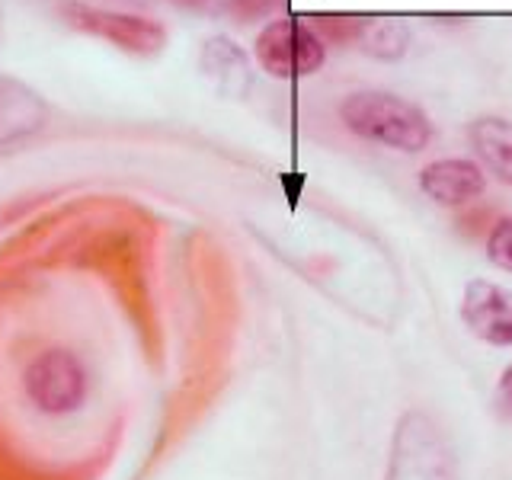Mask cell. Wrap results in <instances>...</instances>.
<instances>
[{
	"label": "cell",
	"instance_id": "cell-1",
	"mask_svg": "<svg viewBox=\"0 0 512 480\" xmlns=\"http://www.w3.org/2000/svg\"><path fill=\"white\" fill-rule=\"evenodd\" d=\"M340 119L352 135L384 144L391 151L416 154L432 141L426 112L388 90H356L340 103Z\"/></svg>",
	"mask_w": 512,
	"mask_h": 480
},
{
	"label": "cell",
	"instance_id": "cell-2",
	"mask_svg": "<svg viewBox=\"0 0 512 480\" xmlns=\"http://www.w3.org/2000/svg\"><path fill=\"white\" fill-rule=\"evenodd\" d=\"M384 480H458L455 448L429 413L407 410L400 416Z\"/></svg>",
	"mask_w": 512,
	"mask_h": 480
},
{
	"label": "cell",
	"instance_id": "cell-3",
	"mask_svg": "<svg viewBox=\"0 0 512 480\" xmlns=\"http://www.w3.org/2000/svg\"><path fill=\"white\" fill-rule=\"evenodd\" d=\"M256 61L269 77L298 80L320 71L327 58V45L301 20H272L256 36Z\"/></svg>",
	"mask_w": 512,
	"mask_h": 480
},
{
	"label": "cell",
	"instance_id": "cell-4",
	"mask_svg": "<svg viewBox=\"0 0 512 480\" xmlns=\"http://www.w3.org/2000/svg\"><path fill=\"white\" fill-rule=\"evenodd\" d=\"M26 394L45 413H71L87 394L84 365L71 352L48 349L26 368Z\"/></svg>",
	"mask_w": 512,
	"mask_h": 480
},
{
	"label": "cell",
	"instance_id": "cell-5",
	"mask_svg": "<svg viewBox=\"0 0 512 480\" xmlns=\"http://www.w3.org/2000/svg\"><path fill=\"white\" fill-rule=\"evenodd\" d=\"M71 26L90 32L96 39H106L128 55H157L167 45V29L148 20V16L135 13H116V10H100V7H68Z\"/></svg>",
	"mask_w": 512,
	"mask_h": 480
},
{
	"label": "cell",
	"instance_id": "cell-6",
	"mask_svg": "<svg viewBox=\"0 0 512 480\" xmlns=\"http://www.w3.org/2000/svg\"><path fill=\"white\" fill-rule=\"evenodd\" d=\"M461 317L474 336L493 346H512V292L496 282L474 279L464 285Z\"/></svg>",
	"mask_w": 512,
	"mask_h": 480
},
{
	"label": "cell",
	"instance_id": "cell-7",
	"mask_svg": "<svg viewBox=\"0 0 512 480\" xmlns=\"http://www.w3.org/2000/svg\"><path fill=\"white\" fill-rule=\"evenodd\" d=\"M420 186L432 202H439L445 208H458L484 196L487 176L474 160L445 157V160H432L420 173Z\"/></svg>",
	"mask_w": 512,
	"mask_h": 480
},
{
	"label": "cell",
	"instance_id": "cell-8",
	"mask_svg": "<svg viewBox=\"0 0 512 480\" xmlns=\"http://www.w3.org/2000/svg\"><path fill=\"white\" fill-rule=\"evenodd\" d=\"M48 119V106L29 84L0 74V148L36 135Z\"/></svg>",
	"mask_w": 512,
	"mask_h": 480
},
{
	"label": "cell",
	"instance_id": "cell-9",
	"mask_svg": "<svg viewBox=\"0 0 512 480\" xmlns=\"http://www.w3.org/2000/svg\"><path fill=\"white\" fill-rule=\"evenodd\" d=\"M199 68L212 80V87L224 96H244L250 87V61L244 55V48L234 45L228 36H215L202 45Z\"/></svg>",
	"mask_w": 512,
	"mask_h": 480
},
{
	"label": "cell",
	"instance_id": "cell-10",
	"mask_svg": "<svg viewBox=\"0 0 512 480\" xmlns=\"http://www.w3.org/2000/svg\"><path fill=\"white\" fill-rule=\"evenodd\" d=\"M471 144L477 157L496 173L506 186H512V122L500 116H484L471 122Z\"/></svg>",
	"mask_w": 512,
	"mask_h": 480
},
{
	"label": "cell",
	"instance_id": "cell-11",
	"mask_svg": "<svg viewBox=\"0 0 512 480\" xmlns=\"http://www.w3.org/2000/svg\"><path fill=\"white\" fill-rule=\"evenodd\" d=\"M410 26L397 16H372L365 20L362 16V29H359V39L356 45L368 58H378V61H400L407 55L410 48Z\"/></svg>",
	"mask_w": 512,
	"mask_h": 480
},
{
	"label": "cell",
	"instance_id": "cell-12",
	"mask_svg": "<svg viewBox=\"0 0 512 480\" xmlns=\"http://www.w3.org/2000/svg\"><path fill=\"white\" fill-rule=\"evenodd\" d=\"M320 42H330V45H349L359 39V29H362V16H336V13H327V16H311L308 23Z\"/></svg>",
	"mask_w": 512,
	"mask_h": 480
},
{
	"label": "cell",
	"instance_id": "cell-13",
	"mask_svg": "<svg viewBox=\"0 0 512 480\" xmlns=\"http://www.w3.org/2000/svg\"><path fill=\"white\" fill-rule=\"evenodd\" d=\"M487 256L496 269L512 276V215L493 224V231L487 234Z\"/></svg>",
	"mask_w": 512,
	"mask_h": 480
},
{
	"label": "cell",
	"instance_id": "cell-14",
	"mask_svg": "<svg viewBox=\"0 0 512 480\" xmlns=\"http://www.w3.org/2000/svg\"><path fill=\"white\" fill-rule=\"evenodd\" d=\"M282 0H224V10H228L237 23H256L276 10Z\"/></svg>",
	"mask_w": 512,
	"mask_h": 480
},
{
	"label": "cell",
	"instance_id": "cell-15",
	"mask_svg": "<svg viewBox=\"0 0 512 480\" xmlns=\"http://www.w3.org/2000/svg\"><path fill=\"white\" fill-rule=\"evenodd\" d=\"M496 221H500V218H496L493 208H474V212H468V215H461V218H458V231H461L464 237H484V231L490 234Z\"/></svg>",
	"mask_w": 512,
	"mask_h": 480
},
{
	"label": "cell",
	"instance_id": "cell-16",
	"mask_svg": "<svg viewBox=\"0 0 512 480\" xmlns=\"http://www.w3.org/2000/svg\"><path fill=\"white\" fill-rule=\"evenodd\" d=\"M500 404L506 407V413L512 416V365L503 372L500 378Z\"/></svg>",
	"mask_w": 512,
	"mask_h": 480
},
{
	"label": "cell",
	"instance_id": "cell-17",
	"mask_svg": "<svg viewBox=\"0 0 512 480\" xmlns=\"http://www.w3.org/2000/svg\"><path fill=\"white\" fill-rule=\"evenodd\" d=\"M167 4H173V7H183V10H205L212 0H167Z\"/></svg>",
	"mask_w": 512,
	"mask_h": 480
}]
</instances>
